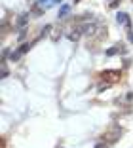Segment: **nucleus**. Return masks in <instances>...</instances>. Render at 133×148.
Returning <instances> with one entry per match:
<instances>
[{"label": "nucleus", "mask_w": 133, "mask_h": 148, "mask_svg": "<svg viewBox=\"0 0 133 148\" xmlns=\"http://www.w3.org/2000/svg\"><path fill=\"white\" fill-rule=\"evenodd\" d=\"M25 38H27V29H25V27H23L21 31H19V40H21V42H23V40H25Z\"/></svg>", "instance_id": "10"}, {"label": "nucleus", "mask_w": 133, "mask_h": 148, "mask_svg": "<svg viewBox=\"0 0 133 148\" xmlns=\"http://www.w3.org/2000/svg\"><path fill=\"white\" fill-rule=\"evenodd\" d=\"M8 74H10V72H8V66L2 63V78H8Z\"/></svg>", "instance_id": "11"}, {"label": "nucleus", "mask_w": 133, "mask_h": 148, "mask_svg": "<svg viewBox=\"0 0 133 148\" xmlns=\"http://www.w3.org/2000/svg\"><path fill=\"white\" fill-rule=\"evenodd\" d=\"M29 17H30V13H21V15H19V19H17V27L19 29H23V27L29 23Z\"/></svg>", "instance_id": "8"}, {"label": "nucleus", "mask_w": 133, "mask_h": 148, "mask_svg": "<svg viewBox=\"0 0 133 148\" xmlns=\"http://www.w3.org/2000/svg\"><path fill=\"white\" fill-rule=\"evenodd\" d=\"M55 2H61V0H55Z\"/></svg>", "instance_id": "16"}, {"label": "nucleus", "mask_w": 133, "mask_h": 148, "mask_svg": "<svg viewBox=\"0 0 133 148\" xmlns=\"http://www.w3.org/2000/svg\"><path fill=\"white\" fill-rule=\"evenodd\" d=\"M36 4H38L42 10H50L53 4H57V2L55 0H36Z\"/></svg>", "instance_id": "7"}, {"label": "nucleus", "mask_w": 133, "mask_h": 148, "mask_svg": "<svg viewBox=\"0 0 133 148\" xmlns=\"http://www.w3.org/2000/svg\"><path fill=\"white\" fill-rule=\"evenodd\" d=\"M95 148H108V144L105 143V140H101V143H97V144H95Z\"/></svg>", "instance_id": "12"}, {"label": "nucleus", "mask_w": 133, "mask_h": 148, "mask_svg": "<svg viewBox=\"0 0 133 148\" xmlns=\"http://www.w3.org/2000/svg\"><path fill=\"white\" fill-rule=\"evenodd\" d=\"M78 31L82 32V34H86V36H93L95 32H97V23L91 19V23L90 21H86L84 25H80L78 27Z\"/></svg>", "instance_id": "2"}, {"label": "nucleus", "mask_w": 133, "mask_h": 148, "mask_svg": "<svg viewBox=\"0 0 133 148\" xmlns=\"http://www.w3.org/2000/svg\"><path fill=\"white\" fill-rule=\"evenodd\" d=\"M29 49H30V44H25V42H23L21 46H19L17 49H15V51H12L10 59H12V61H19V59H21V57L25 55V53L29 51Z\"/></svg>", "instance_id": "4"}, {"label": "nucleus", "mask_w": 133, "mask_h": 148, "mask_svg": "<svg viewBox=\"0 0 133 148\" xmlns=\"http://www.w3.org/2000/svg\"><path fill=\"white\" fill-rule=\"evenodd\" d=\"M120 76H122L120 70H105V72H101V78L107 84H112V82H116V80H120Z\"/></svg>", "instance_id": "3"}, {"label": "nucleus", "mask_w": 133, "mask_h": 148, "mask_svg": "<svg viewBox=\"0 0 133 148\" xmlns=\"http://www.w3.org/2000/svg\"><path fill=\"white\" fill-rule=\"evenodd\" d=\"M8 55H12V53H10V49H8V48H6V49H4V51H2V57H4V59H6V57H8Z\"/></svg>", "instance_id": "13"}, {"label": "nucleus", "mask_w": 133, "mask_h": 148, "mask_svg": "<svg viewBox=\"0 0 133 148\" xmlns=\"http://www.w3.org/2000/svg\"><path fill=\"white\" fill-rule=\"evenodd\" d=\"M120 135H122V127L114 125V127H112L110 131H107V133L103 135V140H105L107 144H114L116 140L120 139Z\"/></svg>", "instance_id": "1"}, {"label": "nucleus", "mask_w": 133, "mask_h": 148, "mask_svg": "<svg viewBox=\"0 0 133 148\" xmlns=\"http://www.w3.org/2000/svg\"><path fill=\"white\" fill-rule=\"evenodd\" d=\"M125 51H127V49H125V46H124V44H116V46L108 48L105 53H107L108 57H112V55H116V53H125Z\"/></svg>", "instance_id": "6"}, {"label": "nucleus", "mask_w": 133, "mask_h": 148, "mask_svg": "<svg viewBox=\"0 0 133 148\" xmlns=\"http://www.w3.org/2000/svg\"><path fill=\"white\" fill-rule=\"evenodd\" d=\"M127 38H129V42L133 44V31H129V32H127Z\"/></svg>", "instance_id": "14"}, {"label": "nucleus", "mask_w": 133, "mask_h": 148, "mask_svg": "<svg viewBox=\"0 0 133 148\" xmlns=\"http://www.w3.org/2000/svg\"><path fill=\"white\" fill-rule=\"evenodd\" d=\"M116 21H118V25H125V27H127V32L131 31V19H129L127 13L118 12V13H116Z\"/></svg>", "instance_id": "5"}, {"label": "nucleus", "mask_w": 133, "mask_h": 148, "mask_svg": "<svg viewBox=\"0 0 133 148\" xmlns=\"http://www.w3.org/2000/svg\"><path fill=\"white\" fill-rule=\"evenodd\" d=\"M69 12H70V6H69V4H63V6L59 8V15H57V17H59V19H65Z\"/></svg>", "instance_id": "9"}, {"label": "nucleus", "mask_w": 133, "mask_h": 148, "mask_svg": "<svg viewBox=\"0 0 133 148\" xmlns=\"http://www.w3.org/2000/svg\"><path fill=\"white\" fill-rule=\"evenodd\" d=\"M74 2H80V0H74Z\"/></svg>", "instance_id": "15"}]
</instances>
